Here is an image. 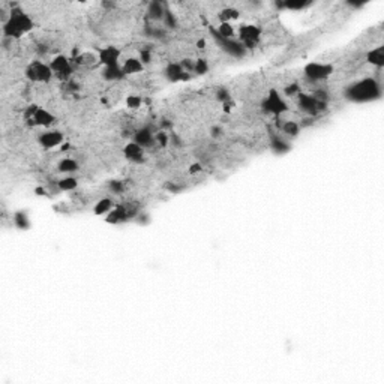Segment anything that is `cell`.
Instances as JSON below:
<instances>
[{
	"label": "cell",
	"instance_id": "1",
	"mask_svg": "<svg viewBox=\"0 0 384 384\" xmlns=\"http://www.w3.org/2000/svg\"><path fill=\"white\" fill-rule=\"evenodd\" d=\"M383 95L381 83L375 78H363L354 84H351L347 90H345V98L356 104H365L371 101L380 99Z\"/></svg>",
	"mask_w": 384,
	"mask_h": 384
},
{
	"label": "cell",
	"instance_id": "2",
	"mask_svg": "<svg viewBox=\"0 0 384 384\" xmlns=\"http://www.w3.org/2000/svg\"><path fill=\"white\" fill-rule=\"evenodd\" d=\"M33 20L20 9H12L9 18L3 23V35L11 39H18L24 33H29L33 29Z\"/></svg>",
	"mask_w": 384,
	"mask_h": 384
},
{
	"label": "cell",
	"instance_id": "3",
	"mask_svg": "<svg viewBox=\"0 0 384 384\" xmlns=\"http://www.w3.org/2000/svg\"><path fill=\"white\" fill-rule=\"evenodd\" d=\"M24 119L32 126H44V128H48L56 122V116L53 113L38 105H30L29 108H26Z\"/></svg>",
	"mask_w": 384,
	"mask_h": 384
},
{
	"label": "cell",
	"instance_id": "4",
	"mask_svg": "<svg viewBox=\"0 0 384 384\" xmlns=\"http://www.w3.org/2000/svg\"><path fill=\"white\" fill-rule=\"evenodd\" d=\"M210 33H212V38H213V41L219 45V48L222 50V51H225L227 54H230L231 57H236V59H242V57H245V54H246V48L243 47V44L239 41V39H227V38H222L218 32H216V29L215 27H212L210 29Z\"/></svg>",
	"mask_w": 384,
	"mask_h": 384
},
{
	"label": "cell",
	"instance_id": "5",
	"mask_svg": "<svg viewBox=\"0 0 384 384\" xmlns=\"http://www.w3.org/2000/svg\"><path fill=\"white\" fill-rule=\"evenodd\" d=\"M261 108L267 114H272L275 117H281L284 113L288 111V104L285 102L284 96H281L278 90H270L263 99Z\"/></svg>",
	"mask_w": 384,
	"mask_h": 384
},
{
	"label": "cell",
	"instance_id": "6",
	"mask_svg": "<svg viewBox=\"0 0 384 384\" xmlns=\"http://www.w3.org/2000/svg\"><path fill=\"white\" fill-rule=\"evenodd\" d=\"M26 77L27 80L32 83H50L53 78V69L50 68V65L41 62V60H35L32 62L27 68H26Z\"/></svg>",
	"mask_w": 384,
	"mask_h": 384
},
{
	"label": "cell",
	"instance_id": "7",
	"mask_svg": "<svg viewBox=\"0 0 384 384\" xmlns=\"http://www.w3.org/2000/svg\"><path fill=\"white\" fill-rule=\"evenodd\" d=\"M335 68L329 63H318V62H311L305 66L303 72H305V77L308 78L309 81H323V80H327L329 77L333 74Z\"/></svg>",
	"mask_w": 384,
	"mask_h": 384
},
{
	"label": "cell",
	"instance_id": "8",
	"mask_svg": "<svg viewBox=\"0 0 384 384\" xmlns=\"http://www.w3.org/2000/svg\"><path fill=\"white\" fill-rule=\"evenodd\" d=\"M261 29L255 24H243L239 27V41L246 50L255 48L261 39Z\"/></svg>",
	"mask_w": 384,
	"mask_h": 384
},
{
	"label": "cell",
	"instance_id": "9",
	"mask_svg": "<svg viewBox=\"0 0 384 384\" xmlns=\"http://www.w3.org/2000/svg\"><path fill=\"white\" fill-rule=\"evenodd\" d=\"M297 104H299V108L302 111H305L306 114H309V116H315V114H318L327 108V102L318 101L312 95H306L302 92L297 95Z\"/></svg>",
	"mask_w": 384,
	"mask_h": 384
},
{
	"label": "cell",
	"instance_id": "10",
	"mask_svg": "<svg viewBox=\"0 0 384 384\" xmlns=\"http://www.w3.org/2000/svg\"><path fill=\"white\" fill-rule=\"evenodd\" d=\"M72 65H74V60L63 56V54L56 56L50 62V68L53 69L54 75L59 80H68L69 78V77L72 75Z\"/></svg>",
	"mask_w": 384,
	"mask_h": 384
},
{
	"label": "cell",
	"instance_id": "11",
	"mask_svg": "<svg viewBox=\"0 0 384 384\" xmlns=\"http://www.w3.org/2000/svg\"><path fill=\"white\" fill-rule=\"evenodd\" d=\"M120 56H122V51L114 45H108V47L98 50V60L104 65V68L117 66L120 63Z\"/></svg>",
	"mask_w": 384,
	"mask_h": 384
},
{
	"label": "cell",
	"instance_id": "12",
	"mask_svg": "<svg viewBox=\"0 0 384 384\" xmlns=\"http://www.w3.org/2000/svg\"><path fill=\"white\" fill-rule=\"evenodd\" d=\"M164 75L165 78L171 83H179V81H188L192 74L186 72L183 69V66L180 65V62H173V63H168L167 68L164 69Z\"/></svg>",
	"mask_w": 384,
	"mask_h": 384
},
{
	"label": "cell",
	"instance_id": "13",
	"mask_svg": "<svg viewBox=\"0 0 384 384\" xmlns=\"http://www.w3.org/2000/svg\"><path fill=\"white\" fill-rule=\"evenodd\" d=\"M155 134L156 132L152 128L144 126V128H140L134 132L132 141L137 143L138 146H141L143 149H147V147H152L153 144H155Z\"/></svg>",
	"mask_w": 384,
	"mask_h": 384
},
{
	"label": "cell",
	"instance_id": "14",
	"mask_svg": "<svg viewBox=\"0 0 384 384\" xmlns=\"http://www.w3.org/2000/svg\"><path fill=\"white\" fill-rule=\"evenodd\" d=\"M123 155L128 161H131L132 164H143L146 161L144 158V149L141 146H138L137 143L131 141L123 147Z\"/></svg>",
	"mask_w": 384,
	"mask_h": 384
},
{
	"label": "cell",
	"instance_id": "15",
	"mask_svg": "<svg viewBox=\"0 0 384 384\" xmlns=\"http://www.w3.org/2000/svg\"><path fill=\"white\" fill-rule=\"evenodd\" d=\"M39 143L44 149H54L63 143V134L60 131H47L38 137Z\"/></svg>",
	"mask_w": 384,
	"mask_h": 384
},
{
	"label": "cell",
	"instance_id": "16",
	"mask_svg": "<svg viewBox=\"0 0 384 384\" xmlns=\"http://www.w3.org/2000/svg\"><path fill=\"white\" fill-rule=\"evenodd\" d=\"M101 75H102V78H104L105 81H120V80H123L125 77H126L120 65L104 68L102 72H101Z\"/></svg>",
	"mask_w": 384,
	"mask_h": 384
},
{
	"label": "cell",
	"instance_id": "17",
	"mask_svg": "<svg viewBox=\"0 0 384 384\" xmlns=\"http://www.w3.org/2000/svg\"><path fill=\"white\" fill-rule=\"evenodd\" d=\"M165 9L164 5L161 2H150L147 5V18L153 23H158V21H162L164 18V14H165Z\"/></svg>",
	"mask_w": 384,
	"mask_h": 384
},
{
	"label": "cell",
	"instance_id": "18",
	"mask_svg": "<svg viewBox=\"0 0 384 384\" xmlns=\"http://www.w3.org/2000/svg\"><path fill=\"white\" fill-rule=\"evenodd\" d=\"M270 149L275 155H285V153H288L291 150V144L287 140H284L282 137L273 135L270 140Z\"/></svg>",
	"mask_w": 384,
	"mask_h": 384
},
{
	"label": "cell",
	"instance_id": "19",
	"mask_svg": "<svg viewBox=\"0 0 384 384\" xmlns=\"http://www.w3.org/2000/svg\"><path fill=\"white\" fill-rule=\"evenodd\" d=\"M122 69H123L125 75H134V74L141 72L144 69V65L141 63V60L138 57H129L123 62Z\"/></svg>",
	"mask_w": 384,
	"mask_h": 384
},
{
	"label": "cell",
	"instance_id": "20",
	"mask_svg": "<svg viewBox=\"0 0 384 384\" xmlns=\"http://www.w3.org/2000/svg\"><path fill=\"white\" fill-rule=\"evenodd\" d=\"M278 129L285 137H297L300 132V125L294 120H282V122H278Z\"/></svg>",
	"mask_w": 384,
	"mask_h": 384
},
{
	"label": "cell",
	"instance_id": "21",
	"mask_svg": "<svg viewBox=\"0 0 384 384\" xmlns=\"http://www.w3.org/2000/svg\"><path fill=\"white\" fill-rule=\"evenodd\" d=\"M366 60L377 68H383L384 66V47H377V48H372L371 51H368Z\"/></svg>",
	"mask_w": 384,
	"mask_h": 384
},
{
	"label": "cell",
	"instance_id": "22",
	"mask_svg": "<svg viewBox=\"0 0 384 384\" xmlns=\"http://www.w3.org/2000/svg\"><path fill=\"white\" fill-rule=\"evenodd\" d=\"M239 17H240V11L236 9V8H230V6L221 9L219 14H218V20L221 23H231V21L239 20Z\"/></svg>",
	"mask_w": 384,
	"mask_h": 384
},
{
	"label": "cell",
	"instance_id": "23",
	"mask_svg": "<svg viewBox=\"0 0 384 384\" xmlns=\"http://www.w3.org/2000/svg\"><path fill=\"white\" fill-rule=\"evenodd\" d=\"M114 207H116V204H114V201H113V198H101L96 204H95V207H93V212H95V215H108Z\"/></svg>",
	"mask_w": 384,
	"mask_h": 384
},
{
	"label": "cell",
	"instance_id": "24",
	"mask_svg": "<svg viewBox=\"0 0 384 384\" xmlns=\"http://www.w3.org/2000/svg\"><path fill=\"white\" fill-rule=\"evenodd\" d=\"M57 168H59L60 173L72 174V173H77V171H78L80 165H78V162H77L75 159H72V158H63V159L59 162Z\"/></svg>",
	"mask_w": 384,
	"mask_h": 384
},
{
	"label": "cell",
	"instance_id": "25",
	"mask_svg": "<svg viewBox=\"0 0 384 384\" xmlns=\"http://www.w3.org/2000/svg\"><path fill=\"white\" fill-rule=\"evenodd\" d=\"M77 186H78V179L72 177V176H66V177L60 179L57 182V189L59 191H65V192L74 191V189H77Z\"/></svg>",
	"mask_w": 384,
	"mask_h": 384
},
{
	"label": "cell",
	"instance_id": "26",
	"mask_svg": "<svg viewBox=\"0 0 384 384\" xmlns=\"http://www.w3.org/2000/svg\"><path fill=\"white\" fill-rule=\"evenodd\" d=\"M309 5H311V2H300V0H297V2H279V3H276L278 8L291 9V11H300V9L308 8Z\"/></svg>",
	"mask_w": 384,
	"mask_h": 384
},
{
	"label": "cell",
	"instance_id": "27",
	"mask_svg": "<svg viewBox=\"0 0 384 384\" xmlns=\"http://www.w3.org/2000/svg\"><path fill=\"white\" fill-rule=\"evenodd\" d=\"M216 32L222 38H227V39H233V38H234V27H233L231 23H221L216 27Z\"/></svg>",
	"mask_w": 384,
	"mask_h": 384
},
{
	"label": "cell",
	"instance_id": "28",
	"mask_svg": "<svg viewBox=\"0 0 384 384\" xmlns=\"http://www.w3.org/2000/svg\"><path fill=\"white\" fill-rule=\"evenodd\" d=\"M14 224L17 228L20 230H27L30 227V222H29V218L24 212H17L14 215Z\"/></svg>",
	"mask_w": 384,
	"mask_h": 384
},
{
	"label": "cell",
	"instance_id": "29",
	"mask_svg": "<svg viewBox=\"0 0 384 384\" xmlns=\"http://www.w3.org/2000/svg\"><path fill=\"white\" fill-rule=\"evenodd\" d=\"M209 69H210V66H209V62H207L206 59L200 57V59L194 60V74H197V75H204V74L209 72Z\"/></svg>",
	"mask_w": 384,
	"mask_h": 384
},
{
	"label": "cell",
	"instance_id": "30",
	"mask_svg": "<svg viewBox=\"0 0 384 384\" xmlns=\"http://www.w3.org/2000/svg\"><path fill=\"white\" fill-rule=\"evenodd\" d=\"M108 191L114 195H122L125 192V185L122 180H110L108 182Z\"/></svg>",
	"mask_w": 384,
	"mask_h": 384
},
{
	"label": "cell",
	"instance_id": "31",
	"mask_svg": "<svg viewBox=\"0 0 384 384\" xmlns=\"http://www.w3.org/2000/svg\"><path fill=\"white\" fill-rule=\"evenodd\" d=\"M162 23H164V26H165L167 29H176V27H177V18H176V15H174L170 9H165Z\"/></svg>",
	"mask_w": 384,
	"mask_h": 384
},
{
	"label": "cell",
	"instance_id": "32",
	"mask_svg": "<svg viewBox=\"0 0 384 384\" xmlns=\"http://www.w3.org/2000/svg\"><path fill=\"white\" fill-rule=\"evenodd\" d=\"M155 144H159L161 147H165L170 144V134L167 131H158L155 134Z\"/></svg>",
	"mask_w": 384,
	"mask_h": 384
},
{
	"label": "cell",
	"instance_id": "33",
	"mask_svg": "<svg viewBox=\"0 0 384 384\" xmlns=\"http://www.w3.org/2000/svg\"><path fill=\"white\" fill-rule=\"evenodd\" d=\"M216 101H219L221 104H225V102H230L231 101V93H230V90L228 89H225V87H219L218 90H216Z\"/></svg>",
	"mask_w": 384,
	"mask_h": 384
},
{
	"label": "cell",
	"instance_id": "34",
	"mask_svg": "<svg viewBox=\"0 0 384 384\" xmlns=\"http://www.w3.org/2000/svg\"><path fill=\"white\" fill-rule=\"evenodd\" d=\"M141 104H143V99H141L140 96L131 95V96L126 98V105H128V108H134V110H135V108H140Z\"/></svg>",
	"mask_w": 384,
	"mask_h": 384
},
{
	"label": "cell",
	"instance_id": "35",
	"mask_svg": "<svg viewBox=\"0 0 384 384\" xmlns=\"http://www.w3.org/2000/svg\"><path fill=\"white\" fill-rule=\"evenodd\" d=\"M300 93V86L299 84H290L287 89H285V96H297Z\"/></svg>",
	"mask_w": 384,
	"mask_h": 384
},
{
	"label": "cell",
	"instance_id": "36",
	"mask_svg": "<svg viewBox=\"0 0 384 384\" xmlns=\"http://www.w3.org/2000/svg\"><path fill=\"white\" fill-rule=\"evenodd\" d=\"M140 60H141V63L143 65H149L150 62H152V53L149 51V50H141L140 51V57H138Z\"/></svg>",
	"mask_w": 384,
	"mask_h": 384
},
{
	"label": "cell",
	"instance_id": "37",
	"mask_svg": "<svg viewBox=\"0 0 384 384\" xmlns=\"http://www.w3.org/2000/svg\"><path fill=\"white\" fill-rule=\"evenodd\" d=\"M210 135H212L213 138H221V137L224 135V131H222L221 126H212V129H210Z\"/></svg>",
	"mask_w": 384,
	"mask_h": 384
},
{
	"label": "cell",
	"instance_id": "38",
	"mask_svg": "<svg viewBox=\"0 0 384 384\" xmlns=\"http://www.w3.org/2000/svg\"><path fill=\"white\" fill-rule=\"evenodd\" d=\"M189 171H191V173H198V171H201V165H200V164H194V165H191Z\"/></svg>",
	"mask_w": 384,
	"mask_h": 384
},
{
	"label": "cell",
	"instance_id": "39",
	"mask_svg": "<svg viewBox=\"0 0 384 384\" xmlns=\"http://www.w3.org/2000/svg\"><path fill=\"white\" fill-rule=\"evenodd\" d=\"M204 47H206V41H204V38H201V39H198V41H197V48L203 50Z\"/></svg>",
	"mask_w": 384,
	"mask_h": 384
}]
</instances>
